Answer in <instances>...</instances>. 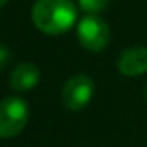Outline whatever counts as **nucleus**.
<instances>
[{"label":"nucleus","instance_id":"1a4fd4ad","mask_svg":"<svg viewBox=\"0 0 147 147\" xmlns=\"http://www.w3.org/2000/svg\"><path fill=\"white\" fill-rule=\"evenodd\" d=\"M7 2H9V0H0V7H4V5H5Z\"/></svg>","mask_w":147,"mask_h":147},{"label":"nucleus","instance_id":"7ed1b4c3","mask_svg":"<svg viewBox=\"0 0 147 147\" xmlns=\"http://www.w3.org/2000/svg\"><path fill=\"white\" fill-rule=\"evenodd\" d=\"M76 36L83 49L90 52H100L107 47L111 40V30L104 19H100L99 16L88 14L78 23Z\"/></svg>","mask_w":147,"mask_h":147},{"label":"nucleus","instance_id":"f257e3e1","mask_svg":"<svg viewBox=\"0 0 147 147\" xmlns=\"http://www.w3.org/2000/svg\"><path fill=\"white\" fill-rule=\"evenodd\" d=\"M76 5L73 0H36L31 9L33 24L45 35H62L76 23Z\"/></svg>","mask_w":147,"mask_h":147},{"label":"nucleus","instance_id":"20e7f679","mask_svg":"<svg viewBox=\"0 0 147 147\" xmlns=\"http://www.w3.org/2000/svg\"><path fill=\"white\" fill-rule=\"evenodd\" d=\"M94 90H95V85L90 76L87 75L73 76L62 87V92H61L62 106L67 107L69 111H82L92 100Z\"/></svg>","mask_w":147,"mask_h":147},{"label":"nucleus","instance_id":"423d86ee","mask_svg":"<svg viewBox=\"0 0 147 147\" xmlns=\"http://www.w3.org/2000/svg\"><path fill=\"white\" fill-rule=\"evenodd\" d=\"M40 69L33 62H21L11 73V88L14 92H30L38 85Z\"/></svg>","mask_w":147,"mask_h":147},{"label":"nucleus","instance_id":"6e6552de","mask_svg":"<svg viewBox=\"0 0 147 147\" xmlns=\"http://www.w3.org/2000/svg\"><path fill=\"white\" fill-rule=\"evenodd\" d=\"M7 61H9V49L4 47V45H0V69L5 66Z\"/></svg>","mask_w":147,"mask_h":147},{"label":"nucleus","instance_id":"9d476101","mask_svg":"<svg viewBox=\"0 0 147 147\" xmlns=\"http://www.w3.org/2000/svg\"><path fill=\"white\" fill-rule=\"evenodd\" d=\"M145 99H147V87H145Z\"/></svg>","mask_w":147,"mask_h":147},{"label":"nucleus","instance_id":"0eeeda50","mask_svg":"<svg viewBox=\"0 0 147 147\" xmlns=\"http://www.w3.org/2000/svg\"><path fill=\"white\" fill-rule=\"evenodd\" d=\"M107 2H109V0H78V5L87 14L97 16L99 12H102L107 7Z\"/></svg>","mask_w":147,"mask_h":147},{"label":"nucleus","instance_id":"39448f33","mask_svg":"<svg viewBox=\"0 0 147 147\" xmlns=\"http://www.w3.org/2000/svg\"><path fill=\"white\" fill-rule=\"evenodd\" d=\"M118 69L125 76H140L147 73V49L130 47L125 49L118 57Z\"/></svg>","mask_w":147,"mask_h":147},{"label":"nucleus","instance_id":"f03ea898","mask_svg":"<svg viewBox=\"0 0 147 147\" xmlns=\"http://www.w3.org/2000/svg\"><path fill=\"white\" fill-rule=\"evenodd\" d=\"M30 119L28 102L21 97H7L0 102V138L19 135Z\"/></svg>","mask_w":147,"mask_h":147}]
</instances>
